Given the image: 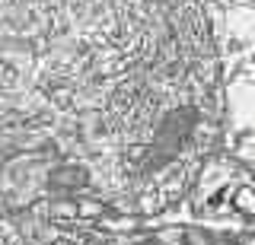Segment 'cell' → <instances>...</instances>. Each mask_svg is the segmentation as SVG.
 Returning <instances> with one entry per match:
<instances>
[{"instance_id": "1", "label": "cell", "mask_w": 255, "mask_h": 245, "mask_svg": "<svg viewBox=\"0 0 255 245\" xmlns=\"http://www.w3.org/2000/svg\"><path fill=\"white\" fill-rule=\"evenodd\" d=\"M220 70L223 134L255 169V0H198Z\"/></svg>"}]
</instances>
